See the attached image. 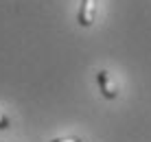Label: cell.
<instances>
[{
	"label": "cell",
	"mask_w": 151,
	"mask_h": 142,
	"mask_svg": "<svg viewBox=\"0 0 151 142\" xmlns=\"http://www.w3.org/2000/svg\"><path fill=\"white\" fill-rule=\"evenodd\" d=\"M96 81H99V87H101V94L105 98H116L118 96V90H116V85H114V81H112V77H110V72L107 70H99L96 72Z\"/></svg>",
	"instance_id": "cell-1"
},
{
	"label": "cell",
	"mask_w": 151,
	"mask_h": 142,
	"mask_svg": "<svg viewBox=\"0 0 151 142\" xmlns=\"http://www.w3.org/2000/svg\"><path fill=\"white\" fill-rule=\"evenodd\" d=\"M96 18V0H81L79 9V24L81 26H92Z\"/></svg>",
	"instance_id": "cell-2"
},
{
	"label": "cell",
	"mask_w": 151,
	"mask_h": 142,
	"mask_svg": "<svg viewBox=\"0 0 151 142\" xmlns=\"http://www.w3.org/2000/svg\"><path fill=\"white\" fill-rule=\"evenodd\" d=\"M11 127V123H9V118L4 116V114H0V129H9Z\"/></svg>",
	"instance_id": "cell-3"
},
{
	"label": "cell",
	"mask_w": 151,
	"mask_h": 142,
	"mask_svg": "<svg viewBox=\"0 0 151 142\" xmlns=\"http://www.w3.org/2000/svg\"><path fill=\"white\" fill-rule=\"evenodd\" d=\"M50 142H83V140L72 136V138H55V140H50Z\"/></svg>",
	"instance_id": "cell-4"
}]
</instances>
